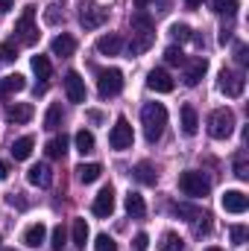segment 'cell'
<instances>
[{"instance_id": "4", "label": "cell", "mask_w": 249, "mask_h": 251, "mask_svg": "<svg viewBox=\"0 0 249 251\" xmlns=\"http://www.w3.org/2000/svg\"><path fill=\"white\" fill-rule=\"evenodd\" d=\"M124 91V73L118 67H109V70H100L97 73V94L103 100H112Z\"/></svg>"}, {"instance_id": "10", "label": "cell", "mask_w": 249, "mask_h": 251, "mask_svg": "<svg viewBox=\"0 0 249 251\" xmlns=\"http://www.w3.org/2000/svg\"><path fill=\"white\" fill-rule=\"evenodd\" d=\"M64 94H67V100L70 102H85V97H88V91H85V79L76 73V70H67L64 73Z\"/></svg>"}, {"instance_id": "23", "label": "cell", "mask_w": 249, "mask_h": 251, "mask_svg": "<svg viewBox=\"0 0 249 251\" xmlns=\"http://www.w3.org/2000/svg\"><path fill=\"white\" fill-rule=\"evenodd\" d=\"M73 50H76L73 35L62 32V35H56V38H53V56H62V59H67V56H73Z\"/></svg>"}, {"instance_id": "20", "label": "cell", "mask_w": 249, "mask_h": 251, "mask_svg": "<svg viewBox=\"0 0 249 251\" xmlns=\"http://www.w3.org/2000/svg\"><path fill=\"white\" fill-rule=\"evenodd\" d=\"M126 213H129L132 219H144V216H147V201H144L141 193H129V196H126Z\"/></svg>"}, {"instance_id": "41", "label": "cell", "mask_w": 249, "mask_h": 251, "mask_svg": "<svg viewBox=\"0 0 249 251\" xmlns=\"http://www.w3.org/2000/svg\"><path fill=\"white\" fill-rule=\"evenodd\" d=\"M64 240H67L64 228H62V225H56V228H53V243H50V246H53V251H62L64 249Z\"/></svg>"}, {"instance_id": "21", "label": "cell", "mask_w": 249, "mask_h": 251, "mask_svg": "<svg viewBox=\"0 0 249 251\" xmlns=\"http://www.w3.org/2000/svg\"><path fill=\"white\" fill-rule=\"evenodd\" d=\"M44 240H47V228H44L41 222H35V225H30V228L24 231V243H27L30 249H38V246H44Z\"/></svg>"}, {"instance_id": "31", "label": "cell", "mask_w": 249, "mask_h": 251, "mask_svg": "<svg viewBox=\"0 0 249 251\" xmlns=\"http://www.w3.org/2000/svg\"><path fill=\"white\" fill-rule=\"evenodd\" d=\"M32 73H35L38 79H50V73H53L50 59H47V56H32Z\"/></svg>"}, {"instance_id": "6", "label": "cell", "mask_w": 249, "mask_h": 251, "mask_svg": "<svg viewBox=\"0 0 249 251\" xmlns=\"http://www.w3.org/2000/svg\"><path fill=\"white\" fill-rule=\"evenodd\" d=\"M179 190L190 196V199H199V196H208V190H211V181L202 176V173H196V170H185L182 176H179Z\"/></svg>"}, {"instance_id": "36", "label": "cell", "mask_w": 249, "mask_h": 251, "mask_svg": "<svg viewBox=\"0 0 249 251\" xmlns=\"http://www.w3.org/2000/svg\"><path fill=\"white\" fill-rule=\"evenodd\" d=\"M170 35H173V41H190V38H193L187 24H173V26H170Z\"/></svg>"}, {"instance_id": "38", "label": "cell", "mask_w": 249, "mask_h": 251, "mask_svg": "<svg viewBox=\"0 0 249 251\" xmlns=\"http://www.w3.org/2000/svg\"><path fill=\"white\" fill-rule=\"evenodd\" d=\"M0 59H3V62H15V59H18V44H15V41H6V44L0 47Z\"/></svg>"}, {"instance_id": "18", "label": "cell", "mask_w": 249, "mask_h": 251, "mask_svg": "<svg viewBox=\"0 0 249 251\" xmlns=\"http://www.w3.org/2000/svg\"><path fill=\"white\" fill-rule=\"evenodd\" d=\"M97 50H100L103 56H118V53L124 50V38H121V35H115V32L100 35V38H97Z\"/></svg>"}, {"instance_id": "2", "label": "cell", "mask_w": 249, "mask_h": 251, "mask_svg": "<svg viewBox=\"0 0 249 251\" xmlns=\"http://www.w3.org/2000/svg\"><path fill=\"white\" fill-rule=\"evenodd\" d=\"M141 123H144V137L147 143H156L161 134H164V126H167V108L161 102H147L141 108Z\"/></svg>"}, {"instance_id": "5", "label": "cell", "mask_w": 249, "mask_h": 251, "mask_svg": "<svg viewBox=\"0 0 249 251\" xmlns=\"http://www.w3.org/2000/svg\"><path fill=\"white\" fill-rule=\"evenodd\" d=\"M15 38H18L21 44H27V47H32V44L38 41V26H35V9H32V6H27L24 15L18 18V24H15Z\"/></svg>"}, {"instance_id": "24", "label": "cell", "mask_w": 249, "mask_h": 251, "mask_svg": "<svg viewBox=\"0 0 249 251\" xmlns=\"http://www.w3.org/2000/svg\"><path fill=\"white\" fill-rule=\"evenodd\" d=\"M100 176H103V167H100V164H79V167H76V178H79L82 184H94Z\"/></svg>"}, {"instance_id": "7", "label": "cell", "mask_w": 249, "mask_h": 251, "mask_svg": "<svg viewBox=\"0 0 249 251\" xmlns=\"http://www.w3.org/2000/svg\"><path fill=\"white\" fill-rule=\"evenodd\" d=\"M106 18H109V12H106L103 6H97V3H91V0H82V3H79V24H82L85 29L103 26Z\"/></svg>"}, {"instance_id": "34", "label": "cell", "mask_w": 249, "mask_h": 251, "mask_svg": "<svg viewBox=\"0 0 249 251\" xmlns=\"http://www.w3.org/2000/svg\"><path fill=\"white\" fill-rule=\"evenodd\" d=\"M229 237H232V243H235V246H244V243H247V237H249V228H247V225H232V228H229Z\"/></svg>"}, {"instance_id": "37", "label": "cell", "mask_w": 249, "mask_h": 251, "mask_svg": "<svg viewBox=\"0 0 249 251\" xmlns=\"http://www.w3.org/2000/svg\"><path fill=\"white\" fill-rule=\"evenodd\" d=\"M164 62L167 64H185L187 59H185V53H182L179 47H167V50H164Z\"/></svg>"}, {"instance_id": "15", "label": "cell", "mask_w": 249, "mask_h": 251, "mask_svg": "<svg viewBox=\"0 0 249 251\" xmlns=\"http://www.w3.org/2000/svg\"><path fill=\"white\" fill-rule=\"evenodd\" d=\"M179 126H182V131H185L187 137H193L199 131V117H196V108L193 105H182L179 108Z\"/></svg>"}, {"instance_id": "44", "label": "cell", "mask_w": 249, "mask_h": 251, "mask_svg": "<svg viewBox=\"0 0 249 251\" xmlns=\"http://www.w3.org/2000/svg\"><path fill=\"white\" fill-rule=\"evenodd\" d=\"M150 246V237L147 234H135V251H147Z\"/></svg>"}, {"instance_id": "12", "label": "cell", "mask_w": 249, "mask_h": 251, "mask_svg": "<svg viewBox=\"0 0 249 251\" xmlns=\"http://www.w3.org/2000/svg\"><path fill=\"white\" fill-rule=\"evenodd\" d=\"M91 210H94V216H103V219H109L112 213H115V190L112 187H103L97 196H94V204H91Z\"/></svg>"}, {"instance_id": "1", "label": "cell", "mask_w": 249, "mask_h": 251, "mask_svg": "<svg viewBox=\"0 0 249 251\" xmlns=\"http://www.w3.org/2000/svg\"><path fill=\"white\" fill-rule=\"evenodd\" d=\"M132 35H138V38L129 41V56H141L156 38V24H153V18L144 9L132 12Z\"/></svg>"}, {"instance_id": "25", "label": "cell", "mask_w": 249, "mask_h": 251, "mask_svg": "<svg viewBox=\"0 0 249 251\" xmlns=\"http://www.w3.org/2000/svg\"><path fill=\"white\" fill-rule=\"evenodd\" d=\"M132 173H135V178H138L141 184H147V187H153V184L158 181V176H156V170H153V164H150V161H141Z\"/></svg>"}, {"instance_id": "27", "label": "cell", "mask_w": 249, "mask_h": 251, "mask_svg": "<svg viewBox=\"0 0 249 251\" xmlns=\"http://www.w3.org/2000/svg\"><path fill=\"white\" fill-rule=\"evenodd\" d=\"M64 120V111H62V105L59 102H53L50 108H47V114H44V128H50V131H56L59 126H62Z\"/></svg>"}, {"instance_id": "22", "label": "cell", "mask_w": 249, "mask_h": 251, "mask_svg": "<svg viewBox=\"0 0 249 251\" xmlns=\"http://www.w3.org/2000/svg\"><path fill=\"white\" fill-rule=\"evenodd\" d=\"M27 88V79L21 73H12V76H3L0 79V97H9V94H18Z\"/></svg>"}, {"instance_id": "28", "label": "cell", "mask_w": 249, "mask_h": 251, "mask_svg": "<svg viewBox=\"0 0 249 251\" xmlns=\"http://www.w3.org/2000/svg\"><path fill=\"white\" fill-rule=\"evenodd\" d=\"M158 251H185V240H182L179 234L167 231V234L161 237V243H158Z\"/></svg>"}, {"instance_id": "48", "label": "cell", "mask_w": 249, "mask_h": 251, "mask_svg": "<svg viewBox=\"0 0 249 251\" xmlns=\"http://www.w3.org/2000/svg\"><path fill=\"white\" fill-rule=\"evenodd\" d=\"M9 9H12V0H0V15L9 12Z\"/></svg>"}, {"instance_id": "35", "label": "cell", "mask_w": 249, "mask_h": 251, "mask_svg": "<svg viewBox=\"0 0 249 251\" xmlns=\"http://www.w3.org/2000/svg\"><path fill=\"white\" fill-rule=\"evenodd\" d=\"M44 21H47L50 26H56V24L62 21V3H50L47 12H44Z\"/></svg>"}, {"instance_id": "33", "label": "cell", "mask_w": 249, "mask_h": 251, "mask_svg": "<svg viewBox=\"0 0 249 251\" xmlns=\"http://www.w3.org/2000/svg\"><path fill=\"white\" fill-rule=\"evenodd\" d=\"M214 12H217V15L232 18V15L238 12V0H214Z\"/></svg>"}, {"instance_id": "46", "label": "cell", "mask_w": 249, "mask_h": 251, "mask_svg": "<svg viewBox=\"0 0 249 251\" xmlns=\"http://www.w3.org/2000/svg\"><path fill=\"white\" fill-rule=\"evenodd\" d=\"M6 178H9V164L0 161V181H6Z\"/></svg>"}, {"instance_id": "19", "label": "cell", "mask_w": 249, "mask_h": 251, "mask_svg": "<svg viewBox=\"0 0 249 251\" xmlns=\"http://www.w3.org/2000/svg\"><path fill=\"white\" fill-rule=\"evenodd\" d=\"M32 146H35V140H32L30 134H24V137H18V140L9 146V152H12L15 161H27V158L32 155Z\"/></svg>"}, {"instance_id": "47", "label": "cell", "mask_w": 249, "mask_h": 251, "mask_svg": "<svg viewBox=\"0 0 249 251\" xmlns=\"http://www.w3.org/2000/svg\"><path fill=\"white\" fill-rule=\"evenodd\" d=\"M88 120H91V123H103V114H100V111H88Z\"/></svg>"}, {"instance_id": "3", "label": "cell", "mask_w": 249, "mask_h": 251, "mask_svg": "<svg viewBox=\"0 0 249 251\" xmlns=\"http://www.w3.org/2000/svg\"><path fill=\"white\" fill-rule=\"evenodd\" d=\"M232 131H235V111L232 108H217L208 117V134L214 140H226Z\"/></svg>"}, {"instance_id": "50", "label": "cell", "mask_w": 249, "mask_h": 251, "mask_svg": "<svg viewBox=\"0 0 249 251\" xmlns=\"http://www.w3.org/2000/svg\"><path fill=\"white\" fill-rule=\"evenodd\" d=\"M147 3H150V0H135V6H138V9H144Z\"/></svg>"}, {"instance_id": "9", "label": "cell", "mask_w": 249, "mask_h": 251, "mask_svg": "<svg viewBox=\"0 0 249 251\" xmlns=\"http://www.w3.org/2000/svg\"><path fill=\"white\" fill-rule=\"evenodd\" d=\"M132 140H135V134H132L129 120L118 117V123L112 126V131H109V146L118 149V152H124V149H132Z\"/></svg>"}, {"instance_id": "43", "label": "cell", "mask_w": 249, "mask_h": 251, "mask_svg": "<svg viewBox=\"0 0 249 251\" xmlns=\"http://www.w3.org/2000/svg\"><path fill=\"white\" fill-rule=\"evenodd\" d=\"M235 59L241 64H247L249 62V56H247V44H235Z\"/></svg>"}, {"instance_id": "32", "label": "cell", "mask_w": 249, "mask_h": 251, "mask_svg": "<svg viewBox=\"0 0 249 251\" xmlns=\"http://www.w3.org/2000/svg\"><path fill=\"white\" fill-rule=\"evenodd\" d=\"M173 213L182 216V219H187V222H196V219L202 216L199 207H193V204H173Z\"/></svg>"}, {"instance_id": "11", "label": "cell", "mask_w": 249, "mask_h": 251, "mask_svg": "<svg viewBox=\"0 0 249 251\" xmlns=\"http://www.w3.org/2000/svg\"><path fill=\"white\" fill-rule=\"evenodd\" d=\"M220 204H223V210H226V213H247L249 196L244 193V190H226V193H223V199H220Z\"/></svg>"}, {"instance_id": "8", "label": "cell", "mask_w": 249, "mask_h": 251, "mask_svg": "<svg viewBox=\"0 0 249 251\" xmlns=\"http://www.w3.org/2000/svg\"><path fill=\"white\" fill-rule=\"evenodd\" d=\"M217 85H220V91L226 94V97H241L244 94V88H247V79H244V73L241 70H220V76H217Z\"/></svg>"}, {"instance_id": "51", "label": "cell", "mask_w": 249, "mask_h": 251, "mask_svg": "<svg viewBox=\"0 0 249 251\" xmlns=\"http://www.w3.org/2000/svg\"><path fill=\"white\" fill-rule=\"evenodd\" d=\"M202 251H223V249H217V246H208V249H202Z\"/></svg>"}, {"instance_id": "52", "label": "cell", "mask_w": 249, "mask_h": 251, "mask_svg": "<svg viewBox=\"0 0 249 251\" xmlns=\"http://www.w3.org/2000/svg\"><path fill=\"white\" fill-rule=\"evenodd\" d=\"M3 251H18V249H3Z\"/></svg>"}, {"instance_id": "16", "label": "cell", "mask_w": 249, "mask_h": 251, "mask_svg": "<svg viewBox=\"0 0 249 251\" xmlns=\"http://www.w3.org/2000/svg\"><path fill=\"white\" fill-rule=\"evenodd\" d=\"M6 120L9 123H30L32 120V105L30 102H15V105H6Z\"/></svg>"}, {"instance_id": "39", "label": "cell", "mask_w": 249, "mask_h": 251, "mask_svg": "<svg viewBox=\"0 0 249 251\" xmlns=\"http://www.w3.org/2000/svg\"><path fill=\"white\" fill-rule=\"evenodd\" d=\"M94 249H97V251H118V243H115L109 234H100V237H97V243H94Z\"/></svg>"}, {"instance_id": "17", "label": "cell", "mask_w": 249, "mask_h": 251, "mask_svg": "<svg viewBox=\"0 0 249 251\" xmlns=\"http://www.w3.org/2000/svg\"><path fill=\"white\" fill-rule=\"evenodd\" d=\"M205 70H208V62L199 56V59H193V62H187V67H185V85L187 88H193V85H199V79L205 76Z\"/></svg>"}, {"instance_id": "42", "label": "cell", "mask_w": 249, "mask_h": 251, "mask_svg": "<svg viewBox=\"0 0 249 251\" xmlns=\"http://www.w3.org/2000/svg\"><path fill=\"white\" fill-rule=\"evenodd\" d=\"M199 219H202V222L193 225V234H196V237H208V234H211V219H208V216H199Z\"/></svg>"}, {"instance_id": "49", "label": "cell", "mask_w": 249, "mask_h": 251, "mask_svg": "<svg viewBox=\"0 0 249 251\" xmlns=\"http://www.w3.org/2000/svg\"><path fill=\"white\" fill-rule=\"evenodd\" d=\"M187 6H190V9H196V6H202V0H185Z\"/></svg>"}, {"instance_id": "26", "label": "cell", "mask_w": 249, "mask_h": 251, "mask_svg": "<svg viewBox=\"0 0 249 251\" xmlns=\"http://www.w3.org/2000/svg\"><path fill=\"white\" fill-rule=\"evenodd\" d=\"M70 237H73V246H76V249H85V243H88V222H85V219H73Z\"/></svg>"}, {"instance_id": "40", "label": "cell", "mask_w": 249, "mask_h": 251, "mask_svg": "<svg viewBox=\"0 0 249 251\" xmlns=\"http://www.w3.org/2000/svg\"><path fill=\"white\" fill-rule=\"evenodd\" d=\"M235 176H238L241 181H247V178H249V164H247V155H238V161H235Z\"/></svg>"}, {"instance_id": "30", "label": "cell", "mask_w": 249, "mask_h": 251, "mask_svg": "<svg viewBox=\"0 0 249 251\" xmlns=\"http://www.w3.org/2000/svg\"><path fill=\"white\" fill-rule=\"evenodd\" d=\"M73 143H76V149H79L82 155H88V152H94V134H91V131H85V128H79V131H76V137H73Z\"/></svg>"}, {"instance_id": "45", "label": "cell", "mask_w": 249, "mask_h": 251, "mask_svg": "<svg viewBox=\"0 0 249 251\" xmlns=\"http://www.w3.org/2000/svg\"><path fill=\"white\" fill-rule=\"evenodd\" d=\"M229 41H232V29H226V26H223V29H220V44L226 47Z\"/></svg>"}, {"instance_id": "13", "label": "cell", "mask_w": 249, "mask_h": 251, "mask_svg": "<svg viewBox=\"0 0 249 251\" xmlns=\"http://www.w3.org/2000/svg\"><path fill=\"white\" fill-rule=\"evenodd\" d=\"M147 88H150V91H156V94H170V91H173V79H170V73H167V70L156 67V70H150V73H147Z\"/></svg>"}, {"instance_id": "14", "label": "cell", "mask_w": 249, "mask_h": 251, "mask_svg": "<svg viewBox=\"0 0 249 251\" xmlns=\"http://www.w3.org/2000/svg\"><path fill=\"white\" fill-rule=\"evenodd\" d=\"M27 181L35 184V187H50V184H53V170H50L47 164H35V167H30Z\"/></svg>"}, {"instance_id": "29", "label": "cell", "mask_w": 249, "mask_h": 251, "mask_svg": "<svg viewBox=\"0 0 249 251\" xmlns=\"http://www.w3.org/2000/svg\"><path fill=\"white\" fill-rule=\"evenodd\" d=\"M44 152H47V158H62L64 152H67V134H59V137H53V140L44 146Z\"/></svg>"}]
</instances>
